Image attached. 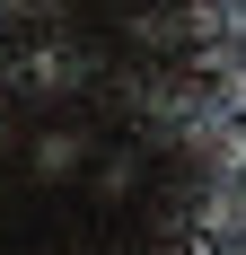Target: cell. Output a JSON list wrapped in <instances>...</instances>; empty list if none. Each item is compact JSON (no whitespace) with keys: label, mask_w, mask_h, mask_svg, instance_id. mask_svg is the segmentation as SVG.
Returning a JSON list of instances; mask_svg holds the SVG:
<instances>
[{"label":"cell","mask_w":246,"mask_h":255,"mask_svg":"<svg viewBox=\"0 0 246 255\" xmlns=\"http://www.w3.org/2000/svg\"><path fill=\"white\" fill-rule=\"evenodd\" d=\"M229 255H246V238H238V247H229Z\"/></svg>","instance_id":"obj_2"},{"label":"cell","mask_w":246,"mask_h":255,"mask_svg":"<svg viewBox=\"0 0 246 255\" xmlns=\"http://www.w3.org/2000/svg\"><path fill=\"white\" fill-rule=\"evenodd\" d=\"M229 26H246V0H229Z\"/></svg>","instance_id":"obj_1"}]
</instances>
